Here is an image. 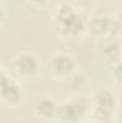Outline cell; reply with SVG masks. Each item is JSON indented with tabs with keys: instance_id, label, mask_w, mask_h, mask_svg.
Returning a JSON list of instances; mask_svg holds the SVG:
<instances>
[{
	"instance_id": "obj_11",
	"label": "cell",
	"mask_w": 122,
	"mask_h": 123,
	"mask_svg": "<svg viewBox=\"0 0 122 123\" xmlns=\"http://www.w3.org/2000/svg\"><path fill=\"white\" fill-rule=\"evenodd\" d=\"M92 115L95 117V122L99 123H109L112 120V116H114V110H108V109H102V107H93L92 110Z\"/></svg>"
},
{
	"instance_id": "obj_12",
	"label": "cell",
	"mask_w": 122,
	"mask_h": 123,
	"mask_svg": "<svg viewBox=\"0 0 122 123\" xmlns=\"http://www.w3.org/2000/svg\"><path fill=\"white\" fill-rule=\"evenodd\" d=\"M111 76H112V79H114L116 83L122 85V62H118V63L112 64Z\"/></svg>"
},
{
	"instance_id": "obj_5",
	"label": "cell",
	"mask_w": 122,
	"mask_h": 123,
	"mask_svg": "<svg viewBox=\"0 0 122 123\" xmlns=\"http://www.w3.org/2000/svg\"><path fill=\"white\" fill-rule=\"evenodd\" d=\"M89 30L98 37H109L118 31L116 19L109 16H95L89 20Z\"/></svg>"
},
{
	"instance_id": "obj_9",
	"label": "cell",
	"mask_w": 122,
	"mask_h": 123,
	"mask_svg": "<svg viewBox=\"0 0 122 123\" xmlns=\"http://www.w3.org/2000/svg\"><path fill=\"white\" fill-rule=\"evenodd\" d=\"M93 102L96 107H102V109H108V110H115V105H116V99H115V93L111 89H99L93 94Z\"/></svg>"
},
{
	"instance_id": "obj_15",
	"label": "cell",
	"mask_w": 122,
	"mask_h": 123,
	"mask_svg": "<svg viewBox=\"0 0 122 123\" xmlns=\"http://www.w3.org/2000/svg\"><path fill=\"white\" fill-rule=\"evenodd\" d=\"M93 123H99V122H93Z\"/></svg>"
},
{
	"instance_id": "obj_8",
	"label": "cell",
	"mask_w": 122,
	"mask_h": 123,
	"mask_svg": "<svg viewBox=\"0 0 122 123\" xmlns=\"http://www.w3.org/2000/svg\"><path fill=\"white\" fill-rule=\"evenodd\" d=\"M58 105L50 97H40L33 105V112L40 119H52L56 116Z\"/></svg>"
},
{
	"instance_id": "obj_13",
	"label": "cell",
	"mask_w": 122,
	"mask_h": 123,
	"mask_svg": "<svg viewBox=\"0 0 122 123\" xmlns=\"http://www.w3.org/2000/svg\"><path fill=\"white\" fill-rule=\"evenodd\" d=\"M116 23H118V31L122 34V12L116 16Z\"/></svg>"
},
{
	"instance_id": "obj_10",
	"label": "cell",
	"mask_w": 122,
	"mask_h": 123,
	"mask_svg": "<svg viewBox=\"0 0 122 123\" xmlns=\"http://www.w3.org/2000/svg\"><path fill=\"white\" fill-rule=\"evenodd\" d=\"M69 86L73 92L83 93L88 89V80L83 74H72L70 80H69Z\"/></svg>"
},
{
	"instance_id": "obj_2",
	"label": "cell",
	"mask_w": 122,
	"mask_h": 123,
	"mask_svg": "<svg viewBox=\"0 0 122 123\" xmlns=\"http://www.w3.org/2000/svg\"><path fill=\"white\" fill-rule=\"evenodd\" d=\"M89 112V105L85 99L79 97L72 102H63L58 105L56 119L59 123H78Z\"/></svg>"
},
{
	"instance_id": "obj_7",
	"label": "cell",
	"mask_w": 122,
	"mask_h": 123,
	"mask_svg": "<svg viewBox=\"0 0 122 123\" xmlns=\"http://www.w3.org/2000/svg\"><path fill=\"white\" fill-rule=\"evenodd\" d=\"M99 52L105 62L115 64L118 63V59L121 56V46L118 42L112 40L111 37H105V40L99 44Z\"/></svg>"
},
{
	"instance_id": "obj_4",
	"label": "cell",
	"mask_w": 122,
	"mask_h": 123,
	"mask_svg": "<svg viewBox=\"0 0 122 123\" xmlns=\"http://www.w3.org/2000/svg\"><path fill=\"white\" fill-rule=\"evenodd\" d=\"M13 69L23 77H33L39 72V60L30 53H20L13 60Z\"/></svg>"
},
{
	"instance_id": "obj_1",
	"label": "cell",
	"mask_w": 122,
	"mask_h": 123,
	"mask_svg": "<svg viewBox=\"0 0 122 123\" xmlns=\"http://www.w3.org/2000/svg\"><path fill=\"white\" fill-rule=\"evenodd\" d=\"M55 23L59 27L62 34L69 36V37H76V36L82 34V31L86 27L83 17L81 14H78V12L69 4L61 6L56 10Z\"/></svg>"
},
{
	"instance_id": "obj_14",
	"label": "cell",
	"mask_w": 122,
	"mask_h": 123,
	"mask_svg": "<svg viewBox=\"0 0 122 123\" xmlns=\"http://www.w3.org/2000/svg\"><path fill=\"white\" fill-rule=\"evenodd\" d=\"M32 4H36V6H43V4H46L49 0H29Z\"/></svg>"
},
{
	"instance_id": "obj_3",
	"label": "cell",
	"mask_w": 122,
	"mask_h": 123,
	"mask_svg": "<svg viewBox=\"0 0 122 123\" xmlns=\"http://www.w3.org/2000/svg\"><path fill=\"white\" fill-rule=\"evenodd\" d=\"M0 97L1 102L7 106H17L22 100V90L19 85L4 72L0 73Z\"/></svg>"
},
{
	"instance_id": "obj_6",
	"label": "cell",
	"mask_w": 122,
	"mask_h": 123,
	"mask_svg": "<svg viewBox=\"0 0 122 123\" xmlns=\"http://www.w3.org/2000/svg\"><path fill=\"white\" fill-rule=\"evenodd\" d=\"M50 69L58 77H70L75 72V59L66 53H58L50 60Z\"/></svg>"
}]
</instances>
